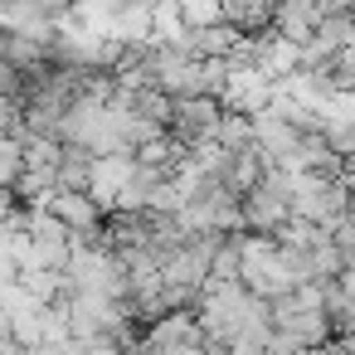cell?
Returning a JSON list of instances; mask_svg holds the SVG:
<instances>
[{
    "instance_id": "obj_2",
    "label": "cell",
    "mask_w": 355,
    "mask_h": 355,
    "mask_svg": "<svg viewBox=\"0 0 355 355\" xmlns=\"http://www.w3.org/2000/svg\"><path fill=\"white\" fill-rule=\"evenodd\" d=\"M224 117H229L224 103H214V98H185V103L171 107V132H166V137H171L180 151H205V146L219 141Z\"/></svg>"
},
{
    "instance_id": "obj_5",
    "label": "cell",
    "mask_w": 355,
    "mask_h": 355,
    "mask_svg": "<svg viewBox=\"0 0 355 355\" xmlns=\"http://www.w3.org/2000/svg\"><path fill=\"white\" fill-rule=\"evenodd\" d=\"M30 355H88V345L78 336H64V340H49V345H35Z\"/></svg>"
},
{
    "instance_id": "obj_6",
    "label": "cell",
    "mask_w": 355,
    "mask_h": 355,
    "mask_svg": "<svg viewBox=\"0 0 355 355\" xmlns=\"http://www.w3.org/2000/svg\"><path fill=\"white\" fill-rule=\"evenodd\" d=\"M20 209H25V205H20V195H15V190H6V185H0V229H6V224H10V219H15Z\"/></svg>"
},
{
    "instance_id": "obj_3",
    "label": "cell",
    "mask_w": 355,
    "mask_h": 355,
    "mask_svg": "<svg viewBox=\"0 0 355 355\" xmlns=\"http://www.w3.org/2000/svg\"><path fill=\"white\" fill-rule=\"evenodd\" d=\"M146 355H209V331L200 326L195 311H171V316H156L146 326V340H141ZM137 350V355H141Z\"/></svg>"
},
{
    "instance_id": "obj_4",
    "label": "cell",
    "mask_w": 355,
    "mask_h": 355,
    "mask_svg": "<svg viewBox=\"0 0 355 355\" xmlns=\"http://www.w3.org/2000/svg\"><path fill=\"white\" fill-rule=\"evenodd\" d=\"M185 30H209V25H229L224 20V0H175Z\"/></svg>"
},
{
    "instance_id": "obj_1",
    "label": "cell",
    "mask_w": 355,
    "mask_h": 355,
    "mask_svg": "<svg viewBox=\"0 0 355 355\" xmlns=\"http://www.w3.org/2000/svg\"><path fill=\"white\" fill-rule=\"evenodd\" d=\"M292 219H297V214H292V171L272 166V171L243 195V234L277 239Z\"/></svg>"
}]
</instances>
